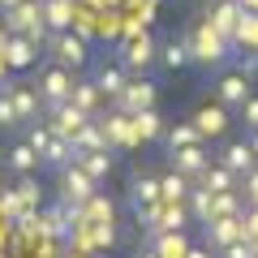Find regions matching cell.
Returning <instances> with one entry per match:
<instances>
[{
  "mask_svg": "<svg viewBox=\"0 0 258 258\" xmlns=\"http://www.w3.org/2000/svg\"><path fill=\"white\" fill-rule=\"evenodd\" d=\"M43 43H47V52H52V64L69 69V74H78V69L91 64V47H86V39L78 35V30H56Z\"/></svg>",
  "mask_w": 258,
  "mask_h": 258,
  "instance_id": "obj_1",
  "label": "cell"
},
{
  "mask_svg": "<svg viewBox=\"0 0 258 258\" xmlns=\"http://www.w3.org/2000/svg\"><path fill=\"white\" fill-rule=\"evenodd\" d=\"M74 82H78V78L69 74V69H60V64H47V69H39L35 91H39V99H43V116H52L60 103H69V95H74Z\"/></svg>",
  "mask_w": 258,
  "mask_h": 258,
  "instance_id": "obj_2",
  "label": "cell"
},
{
  "mask_svg": "<svg viewBox=\"0 0 258 258\" xmlns=\"http://www.w3.org/2000/svg\"><path fill=\"white\" fill-rule=\"evenodd\" d=\"M228 52H232L228 39H224L211 22H198V26H194V35H189V60L194 64H220Z\"/></svg>",
  "mask_w": 258,
  "mask_h": 258,
  "instance_id": "obj_3",
  "label": "cell"
},
{
  "mask_svg": "<svg viewBox=\"0 0 258 258\" xmlns=\"http://www.w3.org/2000/svg\"><path fill=\"white\" fill-rule=\"evenodd\" d=\"M5 26H9V35H26L35 39V43H43L47 39V22H43V0H22L18 9L5 13Z\"/></svg>",
  "mask_w": 258,
  "mask_h": 258,
  "instance_id": "obj_4",
  "label": "cell"
},
{
  "mask_svg": "<svg viewBox=\"0 0 258 258\" xmlns=\"http://www.w3.org/2000/svg\"><path fill=\"white\" fill-rule=\"evenodd\" d=\"M56 189H60V207H82L91 194H99V189H95V181H91L78 164L56 168Z\"/></svg>",
  "mask_w": 258,
  "mask_h": 258,
  "instance_id": "obj_5",
  "label": "cell"
},
{
  "mask_svg": "<svg viewBox=\"0 0 258 258\" xmlns=\"http://www.w3.org/2000/svg\"><path fill=\"white\" fill-rule=\"evenodd\" d=\"M203 232H207V249H228V245H237V241H245V224H241V215H228V220H207L203 224Z\"/></svg>",
  "mask_w": 258,
  "mask_h": 258,
  "instance_id": "obj_6",
  "label": "cell"
},
{
  "mask_svg": "<svg viewBox=\"0 0 258 258\" xmlns=\"http://www.w3.org/2000/svg\"><path fill=\"white\" fill-rule=\"evenodd\" d=\"M5 95L13 99V108H18V120H22V125L43 120V99H39L35 86H26V82H5Z\"/></svg>",
  "mask_w": 258,
  "mask_h": 258,
  "instance_id": "obj_7",
  "label": "cell"
},
{
  "mask_svg": "<svg viewBox=\"0 0 258 258\" xmlns=\"http://www.w3.org/2000/svg\"><path fill=\"white\" fill-rule=\"evenodd\" d=\"M112 108H120V112H142V108H155V82H147V78H129L125 82V91H120V99L112 103Z\"/></svg>",
  "mask_w": 258,
  "mask_h": 258,
  "instance_id": "obj_8",
  "label": "cell"
},
{
  "mask_svg": "<svg viewBox=\"0 0 258 258\" xmlns=\"http://www.w3.org/2000/svg\"><path fill=\"white\" fill-rule=\"evenodd\" d=\"M99 125H103V138H108V151H116V147H138L134 125H129V112L112 108V112H103V116H99Z\"/></svg>",
  "mask_w": 258,
  "mask_h": 258,
  "instance_id": "obj_9",
  "label": "cell"
},
{
  "mask_svg": "<svg viewBox=\"0 0 258 258\" xmlns=\"http://www.w3.org/2000/svg\"><path fill=\"white\" fill-rule=\"evenodd\" d=\"M39 56V43L26 35H9V39H0V60L9 64V69H30Z\"/></svg>",
  "mask_w": 258,
  "mask_h": 258,
  "instance_id": "obj_10",
  "label": "cell"
},
{
  "mask_svg": "<svg viewBox=\"0 0 258 258\" xmlns=\"http://www.w3.org/2000/svg\"><path fill=\"white\" fill-rule=\"evenodd\" d=\"M155 60V39L147 35V30H134L125 43V52H120V64H125L129 74H138V69H147V64Z\"/></svg>",
  "mask_w": 258,
  "mask_h": 258,
  "instance_id": "obj_11",
  "label": "cell"
},
{
  "mask_svg": "<svg viewBox=\"0 0 258 258\" xmlns=\"http://www.w3.org/2000/svg\"><path fill=\"white\" fill-rule=\"evenodd\" d=\"M5 168H9V172H18V176H35L39 168H43V159H39V151L30 147L26 138H18L9 151H5Z\"/></svg>",
  "mask_w": 258,
  "mask_h": 258,
  "instance_id": "obj_12",
  "label": "cell"
},
{
  "mask_svg": "<svg viewBox=\"0 0 258 258\" xmlns=\"http://www.w3.org/2000/svg\"><path fill=\"white\" fill-rule=\"evenodd\" d=\"M228 125H232V120H228V108H224V103H203V108L194 112V129L203 134V142L207 138H220Z\"/></svg>",
  "mask_w": 258,
  "mask_h": 258,
  "instance_id": "obj_13",
  "label": "cell"
},
{
  "mask_svg": "<svg viewBox=\"0 0 258 258\" xmlns=\"http://www.w3.org/2000/svg\"><path fill=\"white\" fill-rule=\"evenodd\" d=\"M207 151H203V142L198 147H181V151H168V168H176V172H185L189 181H198V176L207 172Z\"/></svg>",
  "mask_w": 258,
  "mask_h": 258,
  "instance_id": "obj_14",
  "label": "cell"
},
{
  "mask_svg": "<svg viewBox=\"0 0 258 258\" xmlns=\"http://www.w3.org/2000/svg\"><path fill=\"white\" fill-rule=\"evenodd\" d=\"M91 82L99 86V95H103L108 103H116L120 91H125V82H129V69H125V64H99Z\"/></svg>",
  "mask_w": 258,
  "mask_h": 258,
  "instance_id": "obj_15",
  "label": "cell"
},
{
  "mask_svg": "<svg viewBox=\"0 0 258 258\" xmlns=\"http://www.w3.org/2000/svg\"><path fill=\"white\" fill-rule=\"evenodd\" d=\"M215 95H220V103H224V108H241V103H245L254 91H249V78L241 74V69H232V74H224V78H220Z\"/></svg>",
  "mask_w": 258,
  "mask_h": 258,
  "instance_id": "obj_16",
  "label": "cell"
},
{
  "mask_svg": "<svg viewBox=\"0 0 258 258\" xmlns=\"http://www.w3.org/2000/svg\"><path fill=\"white\" fill-rule=\"evenodd\" d=\"M43 120L52 125V134H60V138H74V134H78V129H82L91 116H86L78 103H60V108H56L52 116H43Z\"/></svg>",
  "mask_w": 258,
  "mask_h": 258,
  "instance_id": "obj_17",
  "label": "cell"
},
{
  "mask_svg": "<svg viewBox=\"0 0 258 258\" xmlns=\"http://www.w3.org/2000/svg\"><path fill=\"white\" fill-rule=\"evenodd\" d=\"M151 203H159V176L134 172V176H129V207L142 211V207H151Z\"/></svg>",
  "mask_w": 258,
  "mask_h": 258,
  "instance_id": "obj_18",
  "label": "cell"
},
{
  "mask_svg": "<svg viewBox=\"0 0 258 258\" xmlns=\"http://www.w3.org/2000/svg\"><path fill=\"white\" fill-rule=\"evenodd\" d=\"M207 22H211V26L228 39V47H232V30H237V22H241V5L237 0H215V9L207 13Z\"/></svg>",
  "mask_w": 258,
  "mask_h": 258,
  "instance_id": "obj_19",
  "label": "cell"
},
{
  "mask_svg": "<svg viewBox=\"0 0 258 258\" xmlns=\"http://www.w3.org/2000/svg\"><path fill=\"white\" fill-rule=\"evenodd\" d=\"M69 147H74L78 155H86V151H108V138H103L99 116H91V120H86V125L74 134V138H69Z\"/></svg>",
  "mask_w": 258,
  "mask_h": 258,
  "instance_id": "obj_20",
  "label": "cell"
},
{
  "mask_svg": "<svg viewBox=\"0 0 258 258\" xmlns=\"http://www.w3.org/2000/svg\"><path fill=\"white\" fill-rule=\"evenodd\" d=\"M194 189V181L185 172H176V168H168V172H159V198L164 203H185Z\"/></svg>",
  "mask_w": 258,
  "mask_h": 258,
  "instance_id": "obj_21",
  "label": "cell"
},
{
  "mask_svg": "<svg viewBox=\"0 0 258 258\" xmlns=\"http://www.w3.org/2000/svg\"><path fill=\"white\" fill-rule=\"evenodd\" d=\"M43 22H47V30H74V22H78V13H74V5L69 0H43Z\"/></svg>",
  "mask_w": 258,
  "mask_h": 258,
  "instance_id": "obj_22",
  "label": "cell"
},
{
  "mask_svg": "<svg viewBox=\"0 0 258 258\" xmlns=\"http://www.w3.org/2000/svg\"><path fill=\"white\" fill-rule=\"evenodd\" d=\"M13 198H18V211H22V215H35L39 203H43V185H39L35 176H18V185H13Z\"/></svg>",
  "mask_w": 258,
  "mask_h": 258,
  "instance_id": "obj_23",
  "label": "cell"
},
{
  "mask_svg": "<svg viewBox=\"0 0 258 258\" xmlns=\"http://www.w3.org/2000/svg\"><path fill=\"white\" fill-rule=\"evenodd\" d=\"M39 159H43L47 168H64V164H74L78 151L69 147V138H60V134H52V138L43 142V151H39Z\"/></svg>",
  "mask_w": 258,
  "mask_h": 258,
  "instance_id": "obj_24",
  "label": "cell"
},
{
  "mask_svg": "<svg viewBox=\"0 0 258 258\" xmlns=\"http://www.w3.org/2000/svg\"><path fill=\"white\" fill-rule=\"evenodd\" d=\"M74 164L99 185V181H108V176H112V151H86V155H78Z\"/></svg>",
  "mask_w": 258,
  "mask_h": 258,
  "instance_id": "obj_25",
  "label": "cell"
},
{
  "mask_svg": "<svg viewBox=\"0 0 258 258\" xmlns=\"http://www.w3.org/2000/svg\"><path fill=\"white\" fill-rule=\"evenodd\" d=\"M220 164H224V168H232L237 176H245L249 168L258 164V155L249 151V142H228V147H224V155H220Z\"/></svg>",
  "mask_w": 258,
  "mask_h": 258,
  "instance_id": "obj_26",
  "label": "cell"
},
{
  "mask_svg": "<svg viewBox=\"0 0 258 258\" xmlns=\"http://www.w3.org/2000/svg\"><path fill=\"white\" fill-rule=\"evenodd\" d=\"M129 125H134V138L147 142V138H164V116H159L155 108H142L129 116Z\"/></svg>",
  "mask_w": 258,
  "mask_h": 258,
  "instance_id": "obj_27",
  "label": "cell"
},
{
  "mask_svg": "<svg viewBox=\"0 0 258 258\" xmlns=\"http://www.w3.org/2000/svg\"><path fill=\"white\" fill-rule=\"evenodd\" d=\"M69 103H78V108H82L86 116H99V108H103L108 99H103V95H99V86H95L91 78H86V82H74V95H69Z\"/></svg>",
  "mask_w": 258,
  "mask_h": 258,
  "instance_id": "obj_28",
  "label": "cell"
},
{
  "mask_svg": "<svg viewBox=\"0 0 258 258\" xmlns=\"http://www.w3.org/2000/svg\"><path fill=\"white\" fill-rule=\"evenodd\" d=\"M151 249L159 258H185L189 254V241H185V232H155L151 237Z\"/></svg>",
  "mask_w": 258,
  "mask_h": 258,
  "instance_id": "obj_29",
  "label": "cell"
},
{
  "mask_svg": "<svg viewBox=\"0 0 258 258\" xmlns=\"http://www.w3.org/2000/svg\"><path fill=\"white\" fill-rule=\"evenodd\" d=\"M198 185H207L211 194H224V189H237V172L224 164H207V172L198 176Z\"/></svg>",
  "mask_w": 258,
  "mask_h": 258,
  "instance_id": "obj_30",
  "label": "cell"
},
{
  "mask_svg": "<svg viewBox=\"0 0 258 258\" xmlns=\"http://www.w3.org/2000/svg\"><path fill=\"white\" fill-rule=\"evenodd\" d=\"M185 207H189V224H207V220H211V189L194 181V189H189V198H185Z\"/></svg>",
  "mask_w": 258,
  "mask_h": 258,
  "instance_id": "obj_31",
  "label": "cell"
},
{
  "mask_svg": "<svg viewBox=\"0 0 258 258\" xmlns=\"http://www.w3.org/2000/svg\"><path fill=\"white\" fill-rule=\"evenodd\" d=\"M241 211H245V198L237 189L211 194V220H228V215H241Z\"/></svg>",
  "mask_w": 258,
  "mask_h": 258,
  "instance_id": "obj_32",
  "label": "cell"
},
{
  "mask_svg": "<svg viewBox=\"0 0 258 258\" xmlns=\"http://www.w3.org/2000/svg\"><path fill=\"white\" fill-rule=\"evenodd\" d=\"M198 142H203V134L194 129V120H185V125H172V129H164V147H168V151L198 147Z\"/></svg>",
  "mask_w": 258,
  "mask_h": 258,
  "instance_id": "obj_33",
  "label": "cell"
},
{
  "mask_svg": "<svg viewBox=\"0 0 258 258\" xmlns=\"http://www.w3.org/2000/svg\"><path fill=\"white\" fill-rule=\"evenodd\" d=\"M159 60H164L168 69H181V64H189V39H168V43L159 47Z\"/></svg>",
  "mask_w": 258,
  "mask_h": 258,
  "instance_id": "obj_34",
  "label": "cell"
},
{
  "mask_svg": "<svg viewBox=\"0 0 258 258\" xmlns=\"http://www.w3.org/2000/svg\"><path fill=\"white\" fill-rule=\"evenodd\" d=\"M237 194L245 198V207H258V164L241 176V189H237Z\"/></svg>",
  "mask_w": 258,
  "mask_h": 258,
  "instance_id": "obj_35",
  "label": "cell"
},
{
  "mask_svg": "<svg viewBox=\"0 0 258 258\" xmlns=\"http://www.w3.org/2000/svg\"><path fill=\"white\" fill-rule=\"evenodd\" d=\"M18 108H13V99L5 95V86H0V129H18Z\"/></svg>",
  "mask_w": 258,
  "mask_h": 258,
  "instance_id": "obj_36",
  "label": "cell"
},
{
  "mask_svg": "<svg viewBox=\"0 0 258 258\" xmlns=\"http://www.w3.org/2000/svg\"><path fill=\"white\" fill-rule=\"evenodd\" d=\"M241 125H245V129H258V95H249V99L241 103Z\"/></svg>",
  "mask_w": 258,
  "mask_h": 258,
  "instance_id": "obj_37",
  "label": "cell"
},
{
  "mask_svg": "<svg viewBox=\"0 0 258 258\" xmlns=\"http://www.w3.org/2000/svg\"><path fill=\"white\" fill-rule=\"evenodd\" d=\"M220 258H258V254H254V249H249V241H237V245L220 249Z\"/></svg>",
  "mask_w": 258,
  "mask_h": 258,
  "instance_id": "obj_38",
  "label": "cell"
},
{
  "mask_svg": "<svg viewBox=\"0 0 258 258\" xmlns=\"http://www.w3.org/2000/svg\"><path fill=\"white\" fill-rule=\"evenodd\" d=\"M185 258H215V254H207V245H189V254Z\"/></svg>",
  "mask_w": 258,
  "mask_h": 258,
  "instance_id": "obj_39",
  "label": "cell"
},
{
  "mask_svg": "<svg viewBox=\"0 0 258 258\" xmlns=\"http://www.w3.org/2000/svg\"><path fill=\"white\" fill-rule=\"evenodd\" d=\"M241 5V13H258V0H237Z\"/></svg>",
  "mask_w": 258,
  "mask_h": 258,
  "instance_id": "obj_40",
  "label": "cell"
},
{
  "mask_svg": "<svg viewBox=\"0 0 258 258\" xmlns=\"http://www.w3.org/2000/svg\"><path fill=\"white\" fill-rule=\"evenodd\" d=\"M245 142H249V151L258 155V129H249V138H245Z\"/></svg>",
  "mask_w": 258,
  "mask_h": 258,
  "instance_id": "obj_41",
  "label": "cell"
},
{
  "mask_svg": "<svg viewBox=\"0 0 258 258\" xmlns=\"http://www.w3.org/2000/svg\"><path fill=\"white\" fill-rule=\"evenodd\" d=\"M22 0H0V13H9V9H18Z\"/></svg>",
  "mask_w": 258,
  "mask_h": 258,
  "instance_id": "obj_42",
  "label": "cell"
},
{
  "mask_svg": "<svg viewBox=\"0 0 258 258\" xmlns=\"http://www.w3.org/2000/svg\"><path fill=\"white\" fill-rule=\"evenodd\" d=\"M138 258H159V254H155V249H142V254H138Z\"/></svg>",
  "mask_w": 258,
  "mask_h": 258,
  "instance_id": "obj_43",
  "label": "cell"
},
{
  "mask_svg": "<svg viewBox=\"0 0 258 258\" xmlns=\"http://www.w3.org/2000/svg\"><path fill=\"white\" fill-rule=\"evenodd\" d=\"M249 249H254V254H258V232H254V237H249Z\"/></svg>",
  "mask_w": 258,
  "mask_h": 258,
  "instance_id": "obj_44",
  "label": "cell"
}]
</instances>
